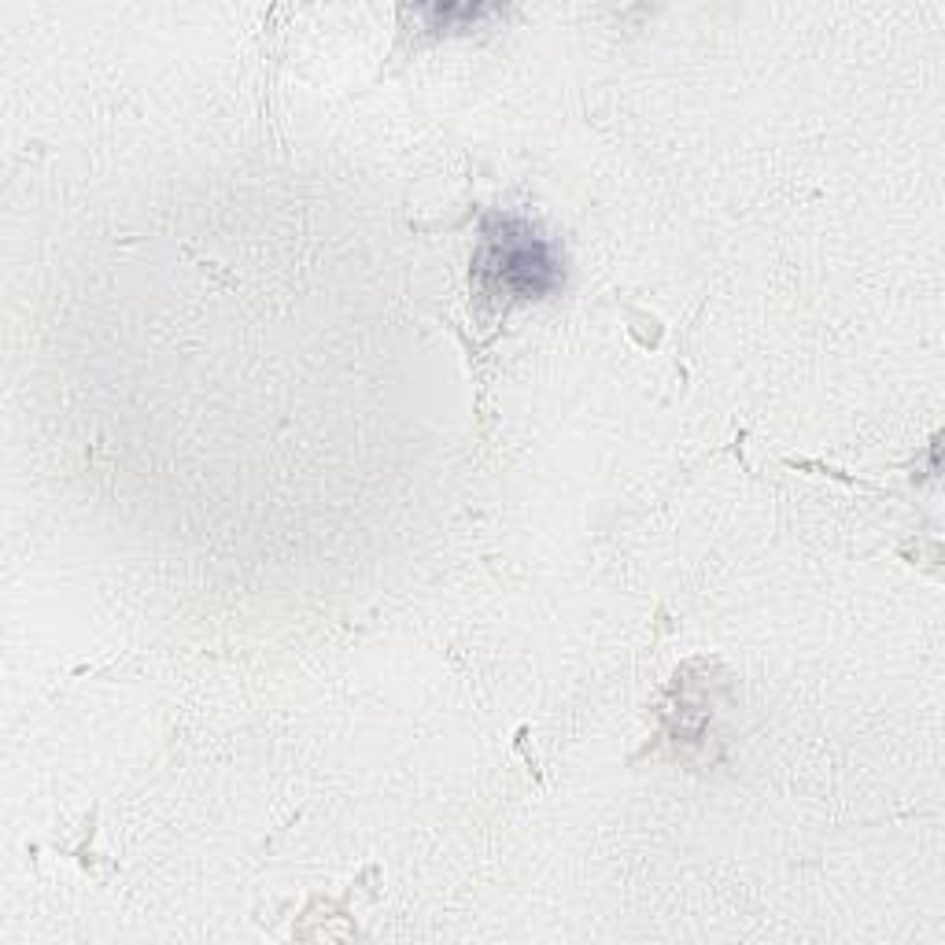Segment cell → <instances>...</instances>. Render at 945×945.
I'll list each match as a JSON object with an SVG mask.
<instances>
[{
  "instance_id": "1",
  "label": "cell",
  "mask_w": 945,
  "mask_h": 945,
  "mask_svg": "<svg viewBox=\"0 0 945 945\" xmlns=\"http://www.w3.org/2000/svg\"><path fill=\"white\" fill-rule=\"evenodd\" d=\"M421 16L432 19L429 30H436V33H444V27H447V33H462V30L477 27L480 19H491L495 8H488V4H436V8H421Z\"/></svg>"
}]
</instances>
